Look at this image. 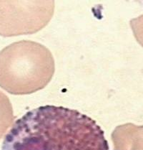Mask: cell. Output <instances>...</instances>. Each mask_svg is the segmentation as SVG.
<instances>
[{
  "instance_id": "obj_1",
  "label": "cell",
  "mask_w": 143,
  "mask_h": 150,
  "mask_svg": "<svg viewBox=\"0 0 143 150\" xmlns=\"http://www.w3.org/2000/svg\"><path fill=\"white\" fill-rule=\"evenodd\" d=\"M1 150H109L104 131L74 109L52 105L28 111L13 124Z\"/></svg>"
},
{
  "instance_id": "obj_3",
  "label": "cell",
  "mask_w": 143,
  "mask_h": 150,
  "mask_svg": "<svg viewBox=\"0 0 143 150\" xmlns=\"http://www.w3.org/2000/svg\"><path fill=\"white\" fill-rule=\"evenodd\" d=\"M55 9L50 1H0V35L36 33L47 25Z\"/></svg>"
},
{
  "instance_id": "obj_5",
  "label": "cell",
  "mask_w": 143,
  "mask_h": 150,
  "mask_svg": "<svg viewBox=\"0 0 143 150\" xmlns=\"http://www.w3.org/2000/svg\"><path fill=\"white\" fill-rule=\"evenodd\" d=\"M14 119L13 109L10 100L0 91V139L12 126Z\"/></svg>"
},
{
  "instance_id": "obj_4",
  "label": "cell",
  "mask_w": 143,
  "mask_h": 150,
  "mask_svg": "<svg viewBox=\"0 0 143 150\" xmlns=\"http://www.w3.org/2000/svg\"><path fill=\"white\" fill-rule=\"evenodd\" d=\"M115 150H143V126L126 124L112 133Z\"/></svg>"
},
{
  "instance_id": "obj_6",
  "label": "cell",
  "mask_w": 143,
  "mask_h": 150,
  "mask_svg": "<svg viewBox=\"0 0 143 150\" xmlns=\"http://www.w3.org/2000/svg\"><path fill=\"white\" fill-rule=\"evenodd\" d=\"M130 26L137 41L143 47V14L130 21Z\"/></svg>"
},
{
  "instance_id": "obj_2",
  "label": "cell",
  "mask_w": 143,
  "mask_h": 150,
  "mask_svg": "<svg viewBox=\"0 0 143 150\" xmlns=\"http://www.w3.org/2000/svg\"><path fill=\"white\" fill-rule=\"evenodd\" d=\"M54 73V57L40 43L19 41L0 52V87L11 94H29L42 89Z\"/></svg>"
}]
</instances>
